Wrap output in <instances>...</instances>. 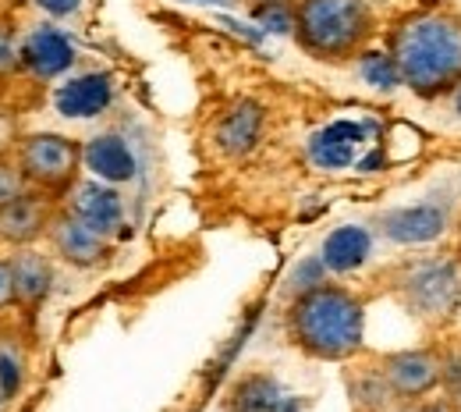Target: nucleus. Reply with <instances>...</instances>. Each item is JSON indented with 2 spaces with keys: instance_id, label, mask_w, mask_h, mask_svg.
<instances>
[{
  "instance_id": "20e7f679",
  "label": "nucleus",
  "mask_w": 461,
  "mask_h": 412,
  "mask_svg": "<svg viewBox=\"0 0 461 412\" xmlns=\"http://www.w3.org/2000/svg\"><path fill=\"white\" fill-rule=\"evenodd\" d=\"M387 292L429 331H447L461 313V256H408L387 270Z\"/></svg>"
},
{
  "instance_id": "393cba45",
  "label": "nucleus",
  "mask_w": 461,
  "mask_h": 412,
  "mask_svg": "<svg viewBox=\"0 0 461 412\" xmlns=\"http://www.w3.org/2000/svg\"><path fill=\"white\" fill-rule=\"evenodd\" d=\"M25 188L29 185H25V178H22L18 164H14V153H0V203L22 196Z\"/></svg>"
},
{
  "instance_id": "473e14b6",
  "label": "nucleus",
  "mask_w": 461,
  "mask_h": 412,
  "mask_svg": "<svg viewBox=\"0 0 461 412\" xmlns=\"http://www.w3.org/2000/svg\"><path fill=\"white\" fill-rule=\"evenodd\" d=\"M455 228H458V256H461V217H458V224H455Z\"/></svg>"
},
{
  "instance_id": "c756f323",
  "label": "nucleus",
  "mask_w": 461,
  "mask_h": 412,
  "mask_svg": "<svg viewBox=\"0 0 461 412\" xmlns=\"http://www.w3.org/2000/svg\"><path fill=\"white\" fill-rule=\"evenodd\" d=\"M391 412H429V406L426 402H398Z\"/></svg>"
},
{
  "instance_id": "f257e3e1",
  "label": "nucleus",
  "mask_w": 461,
  "mask_h": 412,
  "mask_svg": "<svg viewBox=\"0 0 461 412\" xmlns=\"http://www.w3.org/2000/svg\"><path fill=\"white\" fill-rule=\"evenodd\" d=\"M387 54L419 100L451 96L461 86V14L455 7H419L387 29Z\"/></svg>"
},
{
  "instance_id": "423d86ee",
  "label": "nucleus",
  "mask_w": 461,
  "mask_h": 412,
  "mask_svg": "<svg viewBox=\"0 0 461 412\" xmlns=\"http://www.w3.org/2000/svg\"><path fill=\"white\" fill-rule=\"evenodd\" d=\"M47 245L60 263L75 267V270H100L111 263L114 256V238L96 232L93 224H86L78 214H71L64 203L58 206L50 228H47Z\"/></svg>"
},
{
  "instance_id": "6ab92c4d",
  "label": "nucleus",
  "mask_w": 461,
  "mask_h": 412,
  "mask_svg": "<svg viewBox=\"0 0 461 412\" xmlns=\"http://www.w3.org/2000/svg\"><path fill=\"white\" fill-rule=\"evenodd\" d=\"M29 377V352L18 338L0 334V402H14Z\"/></svg>"
},
{
  "instance_id": "dca6fc26",
  "label": "nucleus",
  "mask_w": 461,
  "mask_h": 412,
  "mask_svg": "<svg viewBox=\"0 0 461 412\" xmlns=\"http://www.w3.org/2000/svg\"><path fill=\"white\" fill-rule=\"evenodd\" d=\"M86 168L107 185H121V181L135 178V153L128 150V142L121 135L107 132V135H96L86 142Z\"/></svg>"
},
{
  "instance_id": "ddd939ff",
  "label": "nucleus",
  "mask_w": 461,
  "mask_h": 412,
  "mask_svg": "<svg viewBox=\"0 0 461 412\" xmlns=\"http://www.w3.org/2000/svg\"><path fill=\"white\" fill-rule=\"evenodd\" d=\"M71 64H75V47L54 25H36L22 40V71L36 82H54Z\"/></svg>"
},
{
  "instance_id": "f3484780",
  "label": "nucleus",
  "mask_w": 461,
  "mask_h": 412,
  "mask_svg": "<svg viewBox=\"0 0 461 412\" xmlns=\"http://www.w3.org/2000/svg\"><path fill=\"white\" fill-rule=\"evenodd\" d=\"M369 252H373V235L366 228H358V224H345V228L330 232V235L323 238V249H320V256H323L330 274L358 270L369 260Z\"/></svg>"
},
{
  "instance_id": "9b49d317",
  "label": "nucleus",
  "mask_w": 461,
  "mask_h": 412,
  "mask_svg": "<svg viewBox=\"0 0 461 412\" xmlns=\"http://www.w3.org/2000/svg\"><path fill=\"white\" fill-rule=\"evenodd\" d=\"M380 228L398 245H422V242H433L451 228V206L440 203V199H422L415 206H402V210L384 214Z\"/></svg>"
},
{
  "instance_id": "5701e85b",
  "label": "nucleus",
  "mask_w": 461,
  "mask_h": 412,
  "mask_svg": "<svg viewBox=\"0 0 461 412\" xmlns=\"http://www.w3.org/2000/svg\"><path fill=\"white\" fill-rule=\"evenodd\" d=\"M22 71V40L11 22H0V82Z\"/></svg>"
},
{
  "instance_id": "1a4fd4ad",
  "label": "nucleus",
  "mask_w": 461,
  "mask_h": 412,
  "mask_svg": "<svg viewBox=\"0 0 461 412\" xmlns=\"http://www.w3.org/2000/svg\"><path fill=\"white\" fill-rule=\"evenodd\" d=\"M64 206L111 238L124 228V199L114 185H107L100 178H78V185L64 196Z\"/></svg>"
},
{
  "instance_id": "a211bd4d",
  "label": "nucleus",
  "mask_w": 461,
  "mask_h": 412,
  "mask_svg": "<svg viewBox=\"0 0 461 412\" xmlns=\"http://www.w3.org/2000/svg\"><path fill=\"white\" fill-rule=\"evenodd\" d=\"M281 384L277 377L263 373V370H252V373H241L228 391V412H281Z\"/></svg>"
},
{
  "instance_id": "bb28decb",
  "label": "nucleus",
  "mask_w": 461,
  "mask_h": 412,
  "mask_svg": "<svg viewBox=\"0 0 461 412\" xmlns=\"http://www.w3.org/2000/svg\"><path fill=\"white\" fill-rule=\"evenodd\" d=\"M14 306V278H11V256L0 252V313Z\"/></svg>"
},
{
  "instance_id": "c85d7f7f",
  "label": "nucleus",
  "mask_w": 461,
  "mask_h": 412,
  "mask_svg": "<svg viewBox=\"0 0 461 412\" xmlns=\"http://www.w3.org/2000/svg\"><path fill=\"white\" fill-rule=\"evenodd\" d=\"M174 4H185V7H234L241 0H174Z\"/></svg>"
},
{
  "instance_id": "a878e982",
  "label": "nucleus",
  "mask_w": 461,
  "mask_h": 412,
  "mask_svg": "<svg viewBox=\"0 0 461 412\" xmlns=\"http://www.w3.org/2000/svg\"><path fill=\"white\" fill-rule=\"evenodd\" d=\"M256 18L274 32H291V4H256Z\"/></svg>"
},
{
  "instance_id": "6e6552de",
  "label": "nucleus",
  "mask_w": 461,
  "mask_h": 412,
  "mask_svg": "<svg viewBox=\"0 0 461 412\" xmlns=\"http://www.w3.org/2000/svg\"><path fill=\"white\" fill-rule=\"evenodd\" d=\"M60 203H54L43 192L25 188L22 196L0 203V249H29L47 238V228L54 221Z\"/></svg>"
},
{
  "instance_id": "f03ea898",
  "label": "nucleus",
  "mask_w": 461,
  "mask_h": 412,
  "mask_svg": "<svg viewBox=\"0 0 461 412\" xmlns=\"http://www.w3.org/2000/svg\"><path fill=\"white\" fill-rule=\"evenodd\" d=\"M366 295L341 281H323L288 298L285 338L316 362H355L366 352Z\"/></svg>"
},
{
  "instance_id": "7c9ffc66",
  "label": "nucleus",
  "mask_w": 461,
  "mask_h": 412,
  "mask_svg": "<svg viewBox=\"0 0 461 412\" xmlns=\"http://www.w3.org/2000/svg\"><path fill=\"white\" fill-rule=\"evenodd\" d=\"M451 107H455V111L461 114V86L455 89V93H451Z\"/></svg>"
},
{
  "instance_id": "39448f33",
  "label": "nucleus",
  "mask_w": 461,
  "mask_h": 412,
  "mask_svg": "<svg viewBox=\"0 0 461 412\" xmlns=\"http://www.w3.org/2000/svg\"><path fill=\"white\" fill-rule=\"evenodd\" d=\"M14 164L32 192L64 203L86 168V142L60 132H29L14 142Z\"/></svg>"
},
{
  "instance_id": "b1692460",
  "label": "nucleus",
  "mask_w": 461,
  "mask_h": 412,
  "mask_svg": "<svg viewBox=\"0 0 461 412\" xmlns=\"http://www.w3.org/2000/svg\"><path fill=\"white\" fill-rule=\"evenodd\" d=\"M338 135H341V132L334 128V132H327L323 139H316V146H312V157H316L320 164H330V168H338V164H345L348 157H351V142H341Z\"/></svg>"
},
{
  "instance_id": "4468645a",
  "label": "nucleus",
  "mask_w": 461,
  "mask_h": 412,
  "mask_svg": "<svg viewBox=\"0 0 461 412\" xmlns=\"http://www.w3.org/2000/svg\"><path fill=\"white\" fill-rule=\"evenodd\" d=\"M111 100H114V75H107V71L75 75L54 96V104H58L64 118H96L111 107Z\"/></svg>"
},
{
  "instance_id": "72a5a7b5",
  "label": "nucleus",
  "mask_w": 461,
  "mask_h": 412,
  "mask_svg": "<svg viewBox=\"0 0 461 412\" xmlns=\"http://www.w3.org/2000/svg\"><path fill=\"white\" fill-rule=\"evenodd\" d=\"M0 406H4V402H0Z\"/></svg>"
},
{
  "instance_id": "7ed1b4c3",
  "label": "nucleus",
  "mask_w": 461,
  "mask_h": 412,
  "mask_svg": "<svg viewBox=\"0 0 461 412\" xmlns=\"http://www.w3.org/2000/svg\"><path fill=\"white\" fill-rule=\"evenodd\" d=\"M380 22L369 0H294L291 36L305 58L320 64L358 60L376 40Z\"/></svg>"
},
{
  "instance_id": "9d476101",
  "label": "nucleus",
  "mask_w": 461,
  "mask_h": 412,
  "mask_svg": "<svg viewBox=\"0 0 461 412\" xmlns=\"http://www.w3.org/2000/svg\"><path fill=\"white\" fill-rule=\"evenodd\" d=\"M263 128H267V107L256 100H238L213 124V146L221 157L241 160L259 146Z\"/></svg>"
},
{
  "instance_id": "2eb2a0df",
  "label": "nucleus",
  "mask_w": 461,
  "mask_h": 412,
  "mask_svg": "<svg viewBox=\"0 0 461 412\" xmlns=\"http://www.w3.org/2000/svg\"><path fill=\"white\" fill-rule=\"evenodd\" d=\"M345 380L355 412H391L398 406V398H394V391H391V384H387L376 355L366 359V362H358V366H351Z\"/></svg>"
},
{
  "instance_id": "2f4dec72",
  "label": "nucleus",
  "mask_w": 461,
  "mask_h": 412,
  "mask_svg": "<svg viewBox=\"0 0 461 412\" xmlns=\"http://www.w3.org/2000/svg\"><path fill=\"white\" fill-rule=\"evenodd\" d=\"M249 4L256 7V4H294V0H249Z\"/></svg>"
},
{
  "instance_id": "412c9836",
  "label": "nucleus",
  "mask_w": 461,
  "mask_h": 412,
  "mask_svg": "<svg viewBox=\"0 0 461 412\" xmlns=\"http://www.w3.org/2000/svg\"><path fill=\"white\" fill-rule=\"evenodd\" d=\"M358 71H362V78L373 86V89H394V86H402V71H398V64L391 54H373V50H366L362 58H358Z\"/></svg>"
},
{
  "instance_id": "0eeeda50",
  "label": "nucleus",
  "mask_w": 461,
  "mask_h": 412,
  "mask_svg": "<svg viewBox=\"0 0 461 412\" xmlns=\"http://www.w3.org/2000/svg\"><path fill=\"white\" fill-rule=\"evenodd\" d=\"M376 359L398 402H429L440 391V349L437 345L394 349Z\"/></svg>"
},
{
  "instance_id": "aec40b11",
  "label": "nucleus",
  "mask_w": 461,
  "mask_h": 412,
  "mask_svg": "<svg viewBox=\"0 0 461 412\" xmlns=\"http://www.w3.org/2000/svg\"><path fill=\"white\" fill-rule=\"evenodd\" d=\"M440 349V391L447 402H461V334L437 342Z\"/></svg>"
},
{
  "instance_id": "4be33fe9",
  "label": "nucleus",
  "mask_w": 461,
  "mask_h": 412,
  "mask_svg": "<svg viewBox=\"0 0 461 412\" xmlns=\"http://www.w3.org/2000/svg\"><path fill=\"white\" fill-rule=\"evenodd\" d=\"M323 281H330V270H327L323 256H305V260L291 270L285 292H288V298H294V295L309 292V288H316V285H323Z\"/></svg>"
},
{
  "instance_id": "f8f14e48",
  "label": "nucleus",
  "mask_w": 461,
  "mask_h": 412,
  "mask_svg": "<svg viewBox=\"0 0 461 412\" xmlns=\"http://www.w3.org/2000/svg\"><path fill=\"white\" fill-rule=\"evenodd\" d=\"M11 278H14V306L25 316H36L54 292V260L43 256L36 245L11 249Z\"/></svg>"
},
{
  "instance_id": "cd10ccee",
  "label": "nucleus",
  "mask_w": 461,
  "mask_h": 412,
  "mask_svg": "<svg viewBox=\"0 0 461 412\" xmlns=\"http://www.w3.org/2000/svg\"><path fill=\"white\" fill-rule=\"evenodd\" d=\"M43 14H50V18H71L78 7H82V0H32Z\"/></svg>"
}]
</instances>
